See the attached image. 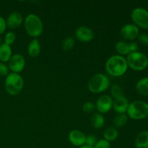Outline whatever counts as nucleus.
Listing matches in <instances>:
<instances>
[{
  "label": "nucleus",
  "mask_w": 148,
  "mask_h": 148,
  "mask_svg": "<svg viewBox=\"0 0 148 148\" xmlns=\"http://www.w3.org/2000/svg\"><path fill=\"white\" fill-rule=\"evenodd\" d=\"M106 70L112 77H118L124 75L128 69L126 58L120 55H114L108 58L106 62Z\"/></svg>",
  "instance_id": "1"
},
{
  "label": "nucleus",
  "mask_w": 148,
  "mask_h": 148,
  "mask_svg": "<svg viewBox=\"0 0 148 148\" xmlns=\"http://www.w3.org/2000/svg\"><path fill=\"white\" fill-rule=\"evenodd\" d=\"M25 29L27 34L33 38L39 37L43 31L41 19L35 14H30L25 19Z\"/></svg>",
  "instance_id": "2"
},
{
  "label": "nucleus",
  "mask_w": 148,
  "mask_h": 148,
  "mask_svg": "<svg viewBox=\"0 0 148 148\" xmlns=\"http://www.w3.org/2000/svg\"><path fill=\"white\" fill-rule=\"evenodd\" d=\"M127 115L134 120L145 119L148 117V103L143 101H135L130 103Z\"/></svg>",
  "instance_id": "3"
},
{
  "label": "nucleus",
  "mask_w": 148,
  "mask_h": 148,
  "mask_svg": "<svg viewBox=\"0 0 148 148\" xmlns=\"http://www.w3.org/2000/svg\"><path fill=\"white\" fill-rule=\"evenodd\" d=\"M110 86L108 77L102 73L94 75L88 82V88L92 93H101L106 90Z\"/></svg>",
  "instance_id": "4"
},
{
  "label": "nucleus",
  "mask_w": 148,
  "mask_h": 148,
  "mask_svg": "<svg viewBox=\"0 0 148 148\" xmlns=\"http://www.w3.org/2000/svg\"><path fill=\"white\" fill-rule=\"evenodd\" d=\"M4 86L6 91L9 95H16L20 93L23 90L24 80L19 74L12 72L6 77Z\"/></svg>",
  "instance_id": "5"
},
{
  "label": "nucleus",
  "mask_w": 148,
  "mask_h": 148,
  "mask_svg": "<svg viewBox=\"0 0 148 148\" xmlns=\"http://www.w3.org/2000/svg\"><path fill=\"white\" fill-rule=\"evenodd\" d=\"M128 67L134 71H143L148 66V57L142 52H132L127 55Z\"/></svg>",
  "instance_id": "6"
},
{
  "label": "nucleus",
  "mask_w": 148,
  "mask_h": 148,
  "mask_svg": "<svg viewBox=\"0 0 148 148\" xmlns=\"http://www.w3.org/2000/svg\"><path fill=\"white\" fill-rule=\"evenodd\" d=\"M132 20L139 28L148 30V10L143 7L134 9L131 13Z\"/></svg>",
  "instance_id": "7"
},
{
  "label": "nucleus",
  "mask_w": 148,
  "mask_h": 148,
  "mask_svg": "<svg viewBox=\"0 0 148 148\" xmlns=\"http://www.w3.org/2000/svg\"><path fill=\"white\" fill-rule=\"evenodd\" d=\"M140 34L139 27L133 23L124 25L120 30V35L121 38L125 40L133 41L138 38Z\"/></svg>",
  "instance_id": "8"
},
{
  "label": "nucleus",
  "mask_w": 148,
  "mask_h": 148,
  "mask_svg": "<svg viewBox=\"0 0 148 148\" xmlns=\"http://www.w3.org/2000/svg\"><path fill=\"white\" fill-rule=\"evenodd\" d=\"M8 68L13 73L19 74L23 72L25 66V59L24 56L20 53H17L12 56L11 59L8 62Z\"/></svg>",
  "instance_id": "9"
},
{
  "label": "nucleus",
  "mask_w": 148,
  "mask_h": 148,
  "mask_svg": "<svg viewBox=\"0 0 148 148\" xmlns=\"http://www.w3.org/2000/svg\"><path fill=\"white\" fill-rule=\"evenodd\" d=\"M95 108L99 114H106L113 108V98L108 95H102L95 103Z\"/></svg>",
  "instance_id": "10"
},
{
  "label": "nucleus",
  "mask_w": 148,
  "mask_h": 148,
  "mask_svg": "<svg viewBox=\"0 0 148 148\" xmlns=\"http://www.w3.org/2000/svg\"><path fill=\"white\" fill-rule=\"evenodd\" d=\"M75 36L80 41L88 43L94 38V32L90 27L87 26H80L75 31Z\"/></svg>",
  "instance_id": "11"
},
{
  "label": "nucleus",
  "mask_w": 148,
  "mask_h": 148,
  "mask_svg": "<svg viewBox=\"0 0 148 148\" xmlns=\"http://www.w3.org/2000/svg\"><path fill=\"white\" fill-rule=\"evenodd\" d=\"M68 137L71 144L73 145L74 146L79 147L85 145L86 136L82 131L77 130H72L69 132Z\"/></svg>",
  "instance_id": "12"
},
{
  "label": "nucleus",
  "mask_w": 148,
  "mask_h": 148,
  "mask_svg": "<svg viewBox=\"0 0 148 148\" xmlns=\"http://www.w3.org/2000/svg\"><path fill=\"white\" fill-rule=\"evenodd\" d=\"M129 105H130V103L124 95L118 97L113 100V108L118 114H126L128 109Z\"/></svg>",
  "instance_id": "13"
},
{
  "label": "nucleus",
  "mask_w": 148,
  "mask_h": 148,
  "mask_svg": "<svg viewBox=\"0 0 148 148\" xmlns=\"http://www.w3.org/2000/svg\"><path fill=\"white\" fill-rule=\"evenodd\" d=\"M23 15L18 12H13L10 13L6 20L7 26L10 29H15L18 27L23 23Z\"/></svg>",
  "instance_id": "14"
},
{
  "label": "nucleus",
  "mask_w": 148,
  "mask_h": 148,
  "mask_svg": "<svg viewBox=\"0 0 148 148\" xmlns=\"http://www.w3.org/2000/svg\"><path fill=\"white\" fill-rule=\"evenodd\" d=\"M12 56L11 46L3 43L0 45V62L6 63L10 61Z\"/></svg>",
  "instance_id": "15"
},
{
  "label": "nucleus",
  "mask_w": 148,
  "mask_h": 148,
  "mask_svg": "<svg viewBox=\"0 0 148 148\" xmlns=\"http://www.w3.org/2000/svg\"><path fill=\"white\" fill-rule=\"evenodd\" d=\"M134 144L137 148H148V131L140 132L136 137Z\"/></svg>",
  "instance_id": "16"
},
{
  "label": "nucleus",
  "mask_w": 148,
  "mask_h": 148,
  "mask_svg": "<svg viewBox=\"0 0 148 148\" xmlns=\"http://www.w3.org/2000/svg\"><path fill=\"white\" fill-rule=\"evenodd\" d=\"M27 52L31 57L36 58L40 53V44L38 40L34 38L30 42L27 47Z\"/></svg>",
  "instance_id": "17"
},
{
  "label": "nucleus",
  "mask_w": 148,
  "mask_h": 148,
  "mask_svg": "<svg viewBox=\"0 0 148 148\" xmlns=\"http://www.w3.org/2000/svg\"><path fill=\"white\" fill-rule=\"evenodd\" d=\"M136 90L140 95L148 96V77L142 78L137 82Z\"/></svg>",
  "instance_id": "18"
},
{
  "label": "nucleus",
  "mask_w": 148,
  "mask_h": 148,
  "mask_svg": "<svg viewBox=\"0 0 148 148\" xmlns=\"http://www.w3.org/2000/svg\"><path fill=\"white\" fill-rule=\"evenodd\" d=\"M90 124L95 129H101L105 124L103 116L99 113H95L90 118Z\"/></svg>",
  "instance_id": "19"
},
{
  "label": "nucleus",
  "mask_w": 148,
  "mask_h": 148,
  "mask_svg": "<svg viewBox=\"0 0 148 148\" xmlns=\"http://www.w3.org/2000/svg\"><path fill=\"white\" fill-rule=\"evenodd\" d=\"M115 49L120 56H124V55H128L130 53V47H129V43L124 40H119L117 42L115 45Z\"/></svg>",
  "instance_id": "20"
},
{
  "label": "nucleus",
  "mask_w": 148,
  "mask_h": 148,
  "mask_svg": "<svg viewBox=\"0 0 148 148\" xmlns=\"http://www.w3.org/2000/svg\"><path fill=\"white\" fill-rule=\"evenodd\" d=\"M119 136V132L114 127H108L103 132L104 140H107L108 142L115 141Z\"/></svg>",
  "instance_id": "21"
},
{
  "label": "nucleus",
  "mask_w": 148,
  "mask_h": 148,
  "mask_svg": "<svg viewBox=\"0 0 148 148\" xmlns=\"http://www.w3.org/2000/svg\"><path fill=\"white\" fill-rule=\"evenodd\" d=\"M128 121V116L126 114H117L113 120V124L116 128H121Z\"/></svg>",
  "instance_id": "22"
},
{
  "label": "nucleus",
  "mask_w": 148,
  "mask_h": 148,
  "mask_svg": "<svg viewBox=\"0 0 148 148\" xmlns=\"http://www.w3.org/2000/svg\"><path fill=\"white\" fill-rule=\"evenodd\" d=\"M75 44V39L72 37H68L65 38L62 42V49L65 51L71 50L74 48Z\"/></svg>",
  "instance_id": "23"
},
{
  "label": "nucleus",
  "mask_w": 148,
  "mask_h": 148,
  "mask_svg": "<svg viewBox=\"0 0 148 148\" xmlns=\"http://www.w3.org/2000/svg\"><path fill=\"white\" fill-rule=\"evenodd\" d=\"M111 93L112 95V98H116L118 97L123 96L124 95V91L121 88V86H119L117 84H114L111 86Z\"/></svg>",
  "instance_id": "24"
},
{
  "label": "nucleus",
  "mask_w": 148,
  "mask_h": 148,
  "mask_svg": "<svg viewBox=\"0 0 148 148\" xmlns=\"http://www.w3.org/2000/svg\"><path fill=\"white\" fill-rule=\"evenodd\" d=\"M4 43L10 46V45L14 43V42L15 41V39H16L15 33H14V32H12V31L7 32V33L5 34V36H4Z\"/></svg>",
  "instance_id": "25"
},
{
  "label": "nucleus",
  "mask_w": 148,
  "mask_h": 148,
  "mask_svg": "<svg viewBox=\"0 0 148 148\" xmlns=\"http://www.w3.org/2000/svg\"><path fill=\"white\" fill-rule=\"evenodd\" d=\"M95 104L94 103L88 101V102L85 103L82 106V110L84 112L88 113V114H90L92 113L95 110Z\"/></svg>",
  "instance_id": "26"
},
{
  "label": "nucleus",
  "mask_w": 148,
  "mask_h": 148,
  "mask_svg": "<svg viewBox=\"0 0 148 148\" xmlns=\"http://www.w3.org/2000/svg\"><path fill=\"white\" fill-rule=\"evenodd\" d=\"M98 142L97 140V137L93 134H90V135L86 136V139H85V145L90 146V147H93L96 143Z\"/></svg>",
  "instance_id": "27"
},
{
  "label": "nucleus",
  "mask_w": 148,
  "mask_h": 148,
  "mask_svg": "<svg viewBox=\"0 0 148 148\" xmlns=\"http://www.w3.org/2000/svg\"><path fill=\"white\" fill-rule=\"evenodd\" d=\"M110 147H111V145L109 142L103 139V140H98L93 148H110Z\"/></svg>",
  "instance_id": "28"
},
{
  "label": "nucleus",
  "mask_w": 148,
  "mask_h": 148,
  "mask_svg": "<svg viewBox=\"0 0 148 148\" xmlns=\"http://www.w3.org/2000/svg\"><path fill=\"white\" fill-rule=\"evenodd\" d=\"M139 42L144 46H148V34L147 33H141L139 35L138 38Z\"/></svg>",
  "instance_id": "29"
},
{
  "label": "nucleus",
  "mask_w": 148,
  "mask_h": 148,
  "mask_svg": "<svg viewBox=\"0 0 148 148\" xmlns=\"http://www.w3.org/2000/svg\"><path fill=\"white\" fill-rule=\"evenodd\" d=\"M9 75V68L4 63L0 62V77H7Z\"/></svg>",
  "instance_id": "30"
},
{
  "label": "nucleus",
  "mask_w": 148,
  "mask_h": 148,
  "mask_svg": "<svg viewBox=\"0 0 148 148\" xmlns=\"http://www.w3.org/2000/svg\"><path fill=\"white\" fill-rule=\"evenodd\" d=\"M7 27L6 20L3 17L0 16V35H2L3 33H4Z\"/></svg>",
  "instance_id": "31"
},
{
  "label": "nucleus",
  "mask_w": 148,
  "mask_h": 148,
  "mask_svg": "<svg viewBox=\"0 0 148 148\" xmlns=\"http://www.w3.org/2000/svg\"><path fill=\"white\" fill-rule=\"evenodd\" d=\"M129 47H130V53L132 52H137L138 51L139 49V45L137 42L132 41L129 43Z\"/></svg>",
  "instance_id": "32"
},
{
  "label": "nucleus",
  "mask_w": 148,
  "mask_h": 148,
  "mask_svg": "<svg viewBox=\"0 0 148 148\" xmlns=\"http://www.w3.org/2000/svg\"><path fill=\"white\" fill-rule=\"evenodd\" d=\"M78 148H93V147H90V146H88V145H83V146H81V147H78Z\"/></svg>",
  "instance_id": "33"
},
{
  "label": "nucleus",
  "mask_w": 148,
  "mask_h": 148,
  "mask_svg": "<svg viewBox=\"0 0 148 148\" xmlns=\"http://www.w3.org/2000/svg\"><path fill=\"white\" fill-rule=\"evenodd\" d=\"M0 45H1V37H0Z\"/></svg>",
  "instance_id": "34"
}]
</instances>
